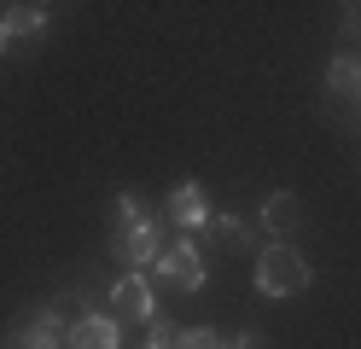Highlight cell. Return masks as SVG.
I'll use <instances>...</instances> for the list:
<instances>
[{"instance_id": "6da1fadb", "label": "cell", "mask_w": 361, "mask_h": 349, "mask_svg": "<svg viewBox=\"0 0 361 349\" xmlns=\"http://www.w3.org/2000/svg\"><path fill=\"white\" fill-rule=\"evenodd\" d=\"M303 286H309V262L286 239H268L257 250V291L262 297H298Z\"/></svg>"}, {"instance_id": "7a4b0ae2", "label": "cell", "mask_w": 361, "mask_h": 349, "mask_svg": "<svg viewBox=\"0 0 361 349\" xmlns=\"http://www.w3.org/2000/svg\"><path fill=\"white\" fill-rule=\"evenodd\" d=\"M152 286L157 291H180V297H198V286H204V262H198V250L187 239L164 245V256L152 262Z\"/></svg>"}, {"instance_id": "3957f363", "label": "cell", "mask_w": 361, "mask_h": 349, "mask_svg": "<svg viewBox=\"0 0 361 349\" xmlns=\"http://www.w3.org/2000/svg\"><path fill=\"white\" fill-rule=\"evenodd\" d=\"M111 314H117V326H146V320H157V286H152V274L111 279Z\"/></svg>"}, {"instance_id": "277c9868", "label": "cell", "mask_w": 361, "mask_h": 349, "mask_svg": "<svg viewBox=\"0 0 361 349\" xmlns=\"http://www.w3.org/2000/svg\"><path fill=\"white\" fill-rule=\"evenodd\" d=\"M164 221H146L134 233H111V256L123 262V274H152V262L164 256Z\"/></svg>"}, {"instance_id": "5b68a950", "label": "cell", "mask_w": 361, "mask_h": 349, "mask_svg": "<svg viewBox=\"0 0 361 349\" xmlns=\"http://www.w3.org/2000/svg\"><path fill=\"white\" fill-rule=\"evenodd\" d=\"M41 35H47V6H6V18H0V59H18Z\"/></svg>"}, {"instance_id": "8992f818", "label": "cell", "mask_w": 361, "mask_h": 349, "mask_svg": "<svg viewBox=\"0 0 361 349\" xmlns=\"http://www.w3.org/2000/svg\"><path fill=\"white\" fill-rule=\"evenodd\" d=\"M0 349H64V332L47 320V309H24V314L6 326Z\"/></svg>"}, {"instance_id": "52a82bcc", "label": "cell", "mask_w": 361, "mask_h": 349, "mask_svg": "<svg viewBox=\"0 0 361 349\" xmlns=\"http://www.w3.org/2000/svg\"><path fill=\"white\" fill-rule=\"evenodd\" d=\"M64 349H123V326L111 309H87L71 332H64Z\"/></svg>"}, {"instance_id": "ba28073f", "label": "cell", "mask_w": 361, "mask_h": 349, "mask_svg": "<svg viewBox=\"0 0 361 349\" xmlns=\"http://www.w3.org/2000/svg\"><path fill=\"white\" fill-rule=\"evenodd\" d=\"M169 221H175L180 233L210 227V198H204V186H198V180H180L175 192H169Z\"/></svg>"}, {"instance_id": "9c48e42d", "label": "cell", "mask_w": 361, "mask_h": 349, "mask_svg": "<svg viewBox=\"0 0 361 349\" xmlns=\"http://www.w3.org/2000/svg\"><path fill=\"white\" fill-rule=\"evenodd\" d=\"M298 227H303L298 192H268V198H262V233H268V239H291Z\"/></svg>"}, {"instance_id": "30bf717a", "label": "cell", "mask_w": 361, "mask_h": 349, "mask_svg": "<svg viewBox=\"0 0 361 349\" xmlns=\"http://www.w3.org/2000/svg\"><path fill=\"white\" fill-rule=\"evenodd\" d=\"M210 227H216V239L228 245V250H262V245H268L262 227L245 221V216H210Z\"/></svg>"}, {"instance_id": "8fae6325", "label": "cell", "mask_w": 361, "mask_h": 349, "mask_svg": "<svg viewBox=\"0 0 361 349\" xmlns=\"http://www.w3.org/2000/svg\"><path fill=\"white\" fill-rule=\"evenodd\" d=\"M326 87L338 93V99L361 105V53H338V59H332V70H326Z\"/></svg>"}, {"instance_id": "7c38bea8", "label": "cell", "mask_w": 361, "mask_h": 349, "mask_svg": "<svg viewBox=\"0 0 361 349\" xmlns=\"http://www.w3.org/2000/svg\"><path fill=\"white\" fill-rule=\"evenodd\" d=\"M146 221H157L152 209H146V198H140V192H117V209H111V233H134V227H146Z\"/></svg>"}, {"instance_id": "4fadbf2b", "label": "cell", "mask_w": 361, "mask_h": 349, "mask_svg": "<svg viewBox=\"0 0 361 349\" xmlns=\"http://www.w3.org/2000/svg\"><path fill=\"white\" fill-rule=\"evenodd\" d=\"M175 349H221V332L216 326H187V332L175 338Z\"/></svg>"}, {"instance_id": "5bb4252c", "label": "cell", "mask_w": 361, "mask_h": 349, "mask_svg": "<svg viewBox=\"0 0 361 349\" xmlns=\"http://www.w3.org/2000/svg\"><path fill=\"white\" fill-rule=\"evenodd\" d=\"M175 338H180V326H169V320H146L140 349H175Z\"/></svg>"}, {"instance_id": "9a60e30c", "label": "cell", "mask_w": 361, "mask_h": 349, "mask_svg": "<svg viewBox=\"0 0 361 349\" xmlns=\"http://www.w3.org/2000/svg\"><path fill=\"white\" fill-rule=\"evenodd\" d=\"M338 35H344V41H361V6H344V18H338Z\"/></svg>"}, {"instance_id": "2e32d148", "label": "cell", "mask_w": 361, "mask_h": 349, "mask_svg": "<svg viewBox=\"0 0 361 349\" xmlns=\"http://www.w3.org/2000/svg\"><path fill=\"white\" fill-rule=\"evenodd\" d=\"M221 349H262V332H251V326H245V332L221 338Z\"/></svg>"}, {"instance_id": "e0dca14e", "label": "cell", "mask_w": 361, "mask_h": 349, "mask_svg": "<svg viewBox=\"0 0 361 349\" xmlns=\"http://www.w3.org/2000/svg\"><path fill=\"white\" fill-rule=\"evenodd\" d=\"M0 18H6V12H0Z\"/></svg>"}]
</instances>
